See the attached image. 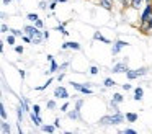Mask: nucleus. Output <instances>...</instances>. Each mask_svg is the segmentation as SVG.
I'll return each instance as SVG.
<instances>
[{
  "mask_svg": "<svg viewBox=\"0 0 152 134\" xmlns=\"http://www.w3.org/2000/svg\"><path fill=\"white\" fill-rule=\"evenodd\" d=\"M54 98H56V100H59V98H62V100H69L70 95H69V92H67L66 87L59 85V87L54 88Z\"/></svg>",
  "mask_w": 152,
  "mask_h": 134,
  "instance_id": "nucleus-1",
  "label": "nucleus"
},
{
  "mask_svg": "<svg viewBox=\"0 0 152 134\" xmlns=\"http://www.w3.org/2000/svg\"><path fill=\"white\" fill-rule=\"evenodd\" d=\"M152 20V3H145V7L141 12V23H145Z\"/></svg>",
  "mask_w": 152,
  "mask_h": 134,
  "instance_id": "nucleus-2",
  "label": "nucleus"
},
{
  "mask_svg": "<svg viewBox=\"0 0 152 134\" xmlns=\"http://www.w3.org/2000/svg\"><path fill=\"white\" fill-rule=\"evenodd\" d=\"M128 70H129V67H128V62H126V61L116 62V64L111 67V72H113V74H126Z\"/></svg>",
  "mask_w": 152,
  "mask_h": 134,
  "instance_id": "nucleus-3",
  "label": "nucleus"
},
{
  "mask_svg": "<svg viewBox=\"0 0 152 134\" xmlns=\"http://www.w3.org/2000/svg\"><path fill=\"white\" fill-rule=\"evenodd\" d=\"M126 46H129L128 41H123V39H118V41H115V42H113V46H111V54H113V56L119 54V51H121V49H124Z\"/></svg>",
  "mask_w": 152,
  "mask_h": 134,
  "instance_id": "nucleus-4",
  "label": "nucleus"
},
{
  "mask_svg": "<svg viewBox=\"0 0 152 134\" xmlns=\"http://www.w3.org/2000/svg\"><path fill=\"white\" fill-rule=\"evenodd\" d=\"M61 49L62 51H66V49H72V51H80L82 49V46H80V42L77 41H66L61 44Z\"/></svg>",
  "mask_w": 152,
  "mask_h": 134,
  "instance_id": "nucleus-5",
  "label": "nucleus"
},
{
  "mask_svg": "<svg viewBox=\"0 0 152 134\" xmlns=\"http://www.w3.org/2000/svg\"><path fill=\"white\" fill-rule=\"evenodd\" d=\"M67 116L69 119H74V121H82V114H80V110L74 106V110H69L67 111Z\"/></svg>",
  "mask_w": 152,
  "mask_h": 134,
  "instance_id": "nucleus-6",
  "label": "nucleus"
},
{
  "mask_svg": "<svg viewBox=\"0 0 152 134\" xmlns=\"http://www.w3.org/2000/svg\"><path fill=\"white\" fill-rule=\"evenodd\" d=\"M139 31H141L142 34H152V20H149V21H145V23H141Z\"/></svg>",
  "mask_w": 152,
  "mask_h": 134,
  "instance_id": "nucleus-7",
  "label": "nucleus"
},
{
  "mask_svg": "<svg viewBox=\"0 0 152 134\" xmlns=\"http://www.w3.org/2000/svg\"><path fill=\"white\" fill-rule=\"evenodd\" d=\"M98 126H113V118L111 114H105L98 119Z\"/></svg>",
  "mask_w": 152,
  "mask_h": 134,
  "instance_id": "nucleus-8",
  "label": "nucleus"
},
{
  "mask_svg": "<svg viewBox=\"0 0 152 134\" xmlns=\"http://www.w3.org/2000/svg\"><path fill=\"white\" fill-rule=\"evenodd\" d=\"M30 118H31V121L34 123V126H39L41 127V124H43V118H41V114H36L34 111H31Z\"/></svg>",
  "mask_w": 152,
  "mask_h": 134,
  "instance_id": "nucleus-9",
  "label": "nucleus"
},
{
  "mask_svg": "<svg viewBox=\"0 0 152 134\" xmlns=\"http://www.w3.org/2000/svg\"><path fill=\"white\" fill-rule=\"evenodd\" d=\"M113 0H98V5L102 7V8H105V10H108V12H111L113 10Z\"/></svg>",
  "mask_w": 152,
  "mask_h": 134,
  "instance_id": "nucleus-10",
  "label": "nucleus"
},
{
  "mask_svg": "<svg viewBox=\"0 0 152 134\" xmlns=\"http://www.w3.org/2000/svg\"><path fill=\"white\" fill-rule=\"evenodd\" d=\"M93 39H95V41H102V42H105V44H111V41H110L108 38H105V36H103L100 31L93 33Z\"/></svg>",
  "mask_w": 152,
  "mask_h": 134,
  "instance_id": "nucleus-11",
  "label": "nucleus"
},
{
  "mask_svg": "<svg viewBox=\"0 0 152 134\" xmlns=\"http://www.w3.org/2000/svg\"><path fill=\"white\" fill-rule=\"evenodd\" d=\"M0 131H2V134H8L12 131V127H10V124L7 123V119L0 121Z\"/></svg>",
  "mask_w": 152,
  "mask_h": 134,
  "instance_id": "nucleus-12",
  "label": "nucleus"
},
{
  "mask_svg": "<svg viewBox=\"0 0 152 134\" xmlns=\"http://www.w3.org/2000/svg\"><path fill=\"white\" fill-rule=\"evenodd\" d=\"M144 3H145V0H129V7L134 10H139Z\"/></svg>",
  "mask_w": 152,
  "mask_h": 134,
  "instance_id": "nucleus-13",
  "label": "nucleus"
},
{
  "mask_svg": "<svg viewBox=\"0 0 152 134\" xmlns=\"http://www.w3.org/2000/svg\"><path fill=\"white\" fill-rule=\"evenodd\" d=\"M53 82H54V77H49V78H48V80L44 82L43 85H41V87H34V90H36V92H43V90H46V88L49 87V85L53 83Z\"/></svg>",
  "mask_w": 152,
  "mask_h": 134,
  "instance_id": "nucleus-14",
  "label": "nucleus"
},
{
  "mask_svg": "<svg viewBox=\"0 0 152 134\" xmlns=\"http://www.w3.org/2000/svg\"><path fill=\"white\" fill-rule=\"evenodd\" d=\"M142 95H144V90H142V87H136L134 88V100L136 101H141L142 100Z\"/></svg>",
  "mask_w": 152,
  "mask_h": 134,
  "instance_id": "nucleus-15",
  "label": "nucleus"
},
{
  "mask_svg": "<svg viewBox=\"0 0 152 134\" xmlns=\"http://www.w3.org/2000/svg\"><path fill=\"white\" fill-rule=\"evenodd\" d=\"M25 108L21 106V105H18V108H17V116H18V123H23V119H25Z\"/></svg>",
  "mask_w": 152,
  "mask_h": 134,
  "instance_id": "nucleus-16",
  "label": "nucleus"
},
{
  "mask_svg": "<svg viewBox=\"0 0 152 134\" xmlns=\"http://www.w3.org/2000/svg\"><path fill=\"white\" fill-rule=\"evenodd\" d=\"M57 127L54 126V124H41V131L43 133H54Z\"/></svg>",
  "mask_w": 152,
  "mask_h": 134,
  "instance_id": "nucleus-17",
  "label": "nucleus"
},
{
  "mask_svg": "<svg viewBox=\"0 0 152 134\" xmlns=\"http://www.w3.org/2000/svg\"><path fill=\"white\" fill-rule=\"evenodd\" d=\"M126 78H128V80H136V78H139V75H137V72H136V69H134V70H131V69H129V70L126 72Z\"/></svg>",
  "mask_w": 152,
  "mask_h": 134,
  "instance_id": "nucleus-18",
  "label": "nucleus"
},
{
  "mask_svg": "<svg viewBox=\"0 0 152 134\" xmlns=\"http://www.w3.org/2000/svg\"><path fill=\"white\" fill-rule=\"evenodd\" d=\"M0 118H2V119H8V114H7V108H5L4 101H0Z\"/></svg>",
  "mask_w": 152,
  "mask_h": 134,
  "instance_id": "nucleus-19",
  "label": "nucleus"
},
{
  "mask_svg": "<svg viewBox=\"0 0 152 134\" xmlns=\"http://www.w3.org/2000/svg\"><path fill=\"white\" fill-rule=\"evenodd\" d=\"M15 41H17V36L12 34V33H8V34H7V39H5V42H7L8 46H17V44H15Z\"/></svg>",
  "mask_w": 152,
  "mask_h": 134,
  "instance_id": "nucleus-20",
  "label": "nucleus"
},
{
  "mask_svg": "<svg viewBox=\"0 0 152 134\" xmlns=\"http://www.w3.org/2000/svg\"><path fill=\"white\" fill-rule=\"evenodd\" d=\"M56 31H59L61 34H64V36H67V34H69V31L66 29V23H59V25L56 26Z\"/></svg>",
  "mask_w": 152,
  "mask_h": 134,
  "instance_id": "nucleus-21",
  "label": "nucleus"
},
{
  "mask_svg": "<svg viewBox=\"0 0 152 134\" xmlns=\"http://www.w3.org/2000/svg\"><path fill=\"white\" fill-rule=\"evenodd\" d=\"M137 114L132 113V111H129V113H126V121H129V123H136L137 121Z\"/></svg>",
  "mask_w": 152,
  "mask_h": 134,
  "instance_id": "nucleus-22",
  "label": "nucleus"
},
{
  "mask_svg": "<svg viewBox=\"0 0 152 134\" xmlns=\"http://www.w3.org/2000/svg\"><path fill=\"white\" fill-rule=\"evenodd\" d=\"M49 64H51V65H49V72H51V74H56V72H59V65H61V64H57L56 61H51Z\"/></svg>",
  "mask_w": 152,
  "mask_h": 134,
  "instance_id": "nucleus-23",
  "label": "nucleus"
},
{
  "mask_svg": "<svg viewBox=\"0 0 152 134\" xmlns=\"http://www.w3.org/2000/svg\"><path fill=\"white\" fill-rule=\"evenodd\" d=\"M46 108H48V110H51V111L56 110V108H57V101H56V98H53V100H48V101H46Z\"/></svg>",
  "mask_w": 152,
  "mask_h": 134,
  "instance_id": "nucleus-24",
  "label": "nucleus"
},
{
  "mask_svg": "<svg viewBox=\"0 0 152 134\" xmlns=\"http://www.w3.org/2000/svg\"><path fill=\"white\" fill-rule=\"evenodd\" d=\"M38 18H39V16H38V13H33V12L26 15V20H28L30 23H36V21H38Z\"/></svg>",
  "mask_w": 152,
  "mask_h": 134,
  "instance_id": "nucleus-25",
  "label": "nucleus"
},
{
  "mask_svg": "<svg viewBox=\"0 0 152 134\" xmlns=\"http://www.w3.org/2000/svg\"><path fill=\"white\" fill-rule=\"evenodd\" d=\"M136 72H137L139 77H145V75L149 74V69L147 67H137V69H136Z\"/></svg>",
  "mask_w": 152,
  "mask_h": 134,
  "instance_id": "nucleus-26",
  "label": "nucleus"
},
{
  "mask_svg": "<svg viewBox=\"0 0 152 134\" xmlns=\"http://www.w3.org/2000/svg\"><path fill=\"white\" fill-rule=\"evenodd\" d=\"M103 85H105L106 88H111V87H115V85H116V82L113 80L111 77H108V78H105V82H103Z\"/></svg>",
  "mask_w": 152,
  "mask_h": 134,
  "instance_id": "nucleus-27",
  "label": "nucleus"
},
{
  "mask_svg": "<svg viewBox=\"0 0 152 134\" xmlns=\"http://www.w3.org/2000/svg\"><path fill=\"white\" fill-rule=\"evenodd\" d=\"M80 93L82 95H92V87H87V85H82V88H80Z\"/></svg>",
  "mask_w": 152,
  "mask_h": 134,
  "instance_id": "nucleus-28",
  "label": "nucleus"
},
{
  "mask_svg": "<svg viewBox=\"0 0 152 134\" xmlns=\"http://www.w3.org/2000/svg\"><path fill=\"white\" fill-rule=\"evenodd\" d=\"M111 100H113V101H116V103H121V101L124 100V98H123V95H121V93H113Z\"/></svg>",
  "mask_w": 152,
  "mask_h": 134,
  "instance_id": "nucleus-29",
  "label": "nucleus"
},
{
  "mask_svg": "<svg viewBox=\"0 0 152 134\" xmlns=\"http://www.w3.org/2000/svg\"><path fill=\"white\" fill-rule=\"evenodd\" d=\"M10 33H12V34H15L17 38H21V36L25 34V31H21V29H17V28H12Z\"/></svg>",
  "mask_w": 152,
  "mask_h": 134,
  "instance_id": "nucleus-30",
  "label": "nucleus"
},
{
  "mask_svg": "<svg viewBox=\"0 0 152 134\" xmlns=\"http://www.w3.org/2000/svg\"><path fill=\"white\" fill-rule=\"evenodd\" d=\"M12 28H8V25H5V23H2V26H0V31L4 33V34H8L10 33Z\"/></svg>",
  "mask_w": 152,
  "mask_h": 134,
  "instance_id": "nucleus-31",
  "label": "nucleus"
},
{
  "mask_svg": "<svg viewBox=\"0 0 152 134\" xmlns=\"http://www.w3.org/2000/svg\"><path fill=\"white\" fill-rule=\"evenodd\" d=\"M38 7H39L41 10H48V8H49V2H46V0H41Z\"/></svg>",
  "mask_w": 152,
  "mask_h": 134,
  "instance_id": "nucleus-32",
  "label": "nucleus"
},
{
  "mask_svg": "<svg viewBox=\"0 0 152 134\" xmlns=\"http://www.w3.org/2000/svg\"><path fill=\"white\" fill-rule=\"evenodd\" d=\"M13 48H15V52H17V54H20V56L25 52V48L21 44H17V46H13Z\"/></svg>",
  "mask_w": 152,
  "mask_h": 134,
  "instance_id": "nucleus-33",
  "label": "nucleus"
},
{
  "mask_svg": "<svg viewBox=\"0 0 152 134\" xmlns=\"http://www.w3.org/2000/svg\"><path fill=\"white\" fill-rule=\"evenodd\" d=\"M31 111H34L36 114H41V106L38 103H34V105H31Z\"/></svg>",
  "mask_w": 152,
  "mask_h": 134,
  "instance_id": "nucleus-34",
  "label": "nucleus"
},
{
  "mask_svg": "<svg viewBox=\"0 0 152 134\" xmlns=\"http://www.w3.org/2000/svg\"><path fill=\"white\" fill-rule=\"evenodd\" d=\"M57 3H59L57 0H51V2H49V10H51V12H54V10H56Z\"/></svg>",
  "mask_w": 152,
  "mask_h": 134,
  "instance_id": "nucleus-35",
  "label": "nucleus"
},
{
  "mask_svg": "<svg viewBox=\"0 0 152 134\" xmlns=\"http://www.w3.org/2000/svg\"><path fill=\"white\" fill-rule=\"evenodd\" d=\"M118 133H124V134H136V131H134V129H131V127H124V129L118 131Z\"/></svg>",
  "mask_w": 152,
  "mask_h": 134,
  "instance_id": "nucleus-36",
  "label": "nucleus"
},
{
  "mask_svg": "<svg viewBox=\"0 0 152 134\" xmlns=\"http://www.w3.org/2000/svg\"><path fill=\"white\" fill-rule=\"evenodd\" d=\"M69 65H70L69 61H67V62H62V64L59 65V70H64V72H66V69H69Z\"/></svg>",
  "mask_w": 152,
  "mask_h": 134,
  "instance_id": "nucleus-37",
  "label": "nucleus"
},
{
  "mask_svg": "<svg viewBox=\"0 0 152 134\" xmlns=\"http://www.w3.org/2000/svg\"><path fill=\"white\" fill-rule=\"evenodd\" d=\"M69 106H70V103H69V101H66V103L61 106V111H62V113H67V111H69Z\"/></svg>",
  "mask_w": 152,
  "mask_h": 134,
  "instance_id": "nucleus-38",
  "label": "nucleus"
},
{
  "mask_svg": "<svg viewBox=\"0 0 152 134\" xmlns=\"http://www.w3.org/2000/svg\"><path fill=\"white\" fill-rule=\"evenodd\" d=\"M90 74H92V75H96V74H98V72H100V69L98 67H96V65H92V67H90Z\"/></svg>",
  "mask_w": 152,
  "mask_h": 134,
  "instance_id": "nucleus-39",
  "label": "nucleus"
},
{
  "mask_svg": "<svg viewBox=\"0 0 152 134\" xmlns=\"http://www.w3.org/2000/svg\"><path fill=\"white\" fill-rule=\"evenodd\" d=\"M70 85H72V87L75 88L77 92H80V88H82V85H83V83H77V82H70Z\"/></svg>",
  "mask_w": 152,
  "mask_h": 134,
  "instance_id": "nucleus-40",
  "label": "nucleus"
},
{
  "mask_svg": "<svg viewBox=\"0 0 152 134\" xmlns=\"http://www.w3.org/2000/svg\"><path fill=\"white\" fill-rule=\"evenodd\" d=\"M64 77H66V72L62 70V72H61V74H57L56 80H57V82H62V80H64Z\"/></svg>",
  "mask_w": 152,
  "mask_h": 134,
  "instance_id": "nucleus-41",
  "label": "nucleus"
},
{
  "mask_svg": "<svg viewBox=\"0 0 152 134\" xmlns=\"http://www.w3.org/2000/svg\"><path fill=\"white\" fill-rule=\"evenodd\" d=\"M34 25H36V26H38V28H39V29H43V28H44V21H43V20H41V18H38V21L34 23Z\"/></svg>",
  "mask_w": 152,
  "mask_h": 134,
  "instance_id": "nucleus-42",
  "label": "nucleus"
},
{
  "mask_svg": "<svg viewBox=\"0 0 152 134\" xmlns=\"http://www.w3.org/2000/svg\"><path fill=\"white\" fill-rule=\"evenodd\" d=\"M82 106H83V100H82V98H79V100L75 101V108H79V110H82Z\"/></svg>",
  "mask_w": 152,
  "mask_h": 134,
  "instance_id": "nucleus-43",
  "label": "nucleus"
},
{
  "mask_svg": "<svg viewBox=\"0 0 152 134\" xmlns=\"http://www.w3.org/2000/svg\"><path fill=\"white\" fill-rule=\"evenodd\" d=\"M123 90H124V92H129V90H132L131 83H123Z\"/></svg>",
  "mask_w": 152,
  "mask_h": 134,
  "instance_id": "nucleus-44",
  "label": "nucleus"
},
{
  "mask_svg": "<svg viewBox=\"0 0 152 134\" xmlns=\"http://www.w3.org/2000/svg\"><path fill=\"white\" fill-rule=\"evenodd\" d=\"M54 126H56L57 127V129H59V127H61V118H56V119H54Z\"/></svg>",
  "mask_w": 152,
  "mask_h": 134,
  "instance_id": "nucleus-45",
  "label": "nucleus"
},
{
  "mask_svg": "<svg viewBox=\"0 0 152 134\" xmlns=\"http://www.w3.org/2000/svg\"><path fill=\"white\" fill-rule=\"evenodd\" d=\"M18 75H20V77H21V80H23V78H25V75H26V72H25L23 69H20V70H18Z\"/></svg>",
  "mask_w": 152,
  "mask_h": 134,
  "instance_id": "nucleus-46",
  "label": "nucleus"
},
{
  "mask_svg": "<svg viewBox=\"0 0 152 134\" xmlns=\"http://www.w3.org/2000/svg\"><path fill=\"white\" fill-rule=\"evenodd\" d=\"M43 34H44L46 39H49V31H48V29H43Z\"/></svg>",
  "mask_w": 152,
  "mask_h": 134,
  "instance_id": "nucleus-47",
  "label": "nucleus"
},
{
  "mask_svg": "<svg viewBox=\"0 0 152 134\" xmlns=\"http://www.w3.org/2000/svg\"><path fill=\"white\" fill-rule=\"evenodd\" d=\"M4 49H5V42H0V52L4 54Z\"/></svg>",
  "mask_w": 152,
  "mask_h": 134,
  "instance_id": "nucleus-48",
  "label": "nucleus"
},
{
  "mask_svg": "<svg viewBox=\"0 0 152 134\" xmlns=\"http://www.w3.org/2000/svg\"><path fill=\"white\" fill-rule=\"evenodd\" d=\"M12 2H13V0H2V3H4V5H10Z\"/></svg>",
  "mask_w": 152,
  "mask_h": 134,
  "instance_id": "nucleus-49",
  "label": "nucleus"
},
{
  "mask_svg": "<svg viewBox=\"0 0 152 134\" xmlns=\"http://www.w3.org/2000/svg\"><path fill=\"white\" fill-rule=\"evenodd\" d=\"M48 61H49V62L54 61V56H53V54H48Z\"/></svg>",
  "mask_w": 152,
  "mask_h": 134,
  "instance_id": "nucleus-50",
  "label": "nucleus"
},
{
  "mask_svg": "<svg viewBox=\"0 0 152 134\" xmlns=\"http://www.w3.org/2000/svg\"><path fill=\"white\" fill-rule=\"evenodd\" d=\"M0 16H2V20H5V18H7V13L2 12V13H0Z\"/></svg>",
  "mask_w": 152,
  "mask_h": 134,
  "instance_id": "nucleus-51",
  "label": "nucleus"
},
{
  "mask_svg": "<svg viewBox=\"0 0 152 134\" xmlns=\"http://www.w3.org/2000/svg\"><path fill=\"white\" fill-rule=\"evenodd\" d=\"M57 2H59V3H66L67 0H57Z\"/></svg>",
  "mask_w": 152,
  "mask_h": 134,
  "instance_id": "nucleus-52",
  "label": "nucleus"
},
{
  "mask_svg": "<svg viewBox=\"0 0 152 134\" xmlns=\"http://www.w3.org/2000/svg\"><path fill=\"white\" fill-rule=\"evenodd\" d=\"M145 3H152V0H145Z\"/></svg>",
  "mask_w": 152,
  "mask_h": 134,
  "instance_id": "nucleus-53",
  "label": "nucleus"
}]
</instances>
